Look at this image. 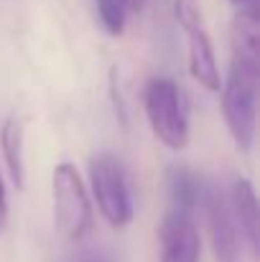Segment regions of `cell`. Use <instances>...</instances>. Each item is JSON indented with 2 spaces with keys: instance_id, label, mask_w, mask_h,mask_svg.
Here are the masks:
<instances>
[{
  "instance_id": "1",
  "label": "cell",
  "mask_w": 260,
  "mask_h": 262,
  "mask_svg": "<svg viewBox=\"0 0 260 262\" xmlns=\"http://www.w3.org/2000/svg\"><path fill=\"white\" fill-rule=\"evenodd\" d=\"M258 10H240L232 23V67L222 87V115L235 145L248 153L255 140V102L260 77Z\"/></svg>"
},
{
  "instance_id": "2",
  "label": "cell",
  "mask_w": 260,
  "mask_h": 262,
  "mask_svg": "<svg viewBox=\"0 0 260 262\" xmlns=\"http://www.w3.org/2000/svg\"><path fill=\"white\" fill-rule=\"evenodd\" d=\"M54 188V224L69 242L85 239L92 229V204L79 171L72 163H59L51 176Z\"/></svg>"
},
{
  "instance_id": "3",
  "label": "cell",
  "mask_w": 260,
  "mask_h": 262,
  "mask_svg": "<svg viewBox=\"0 0 260 262\" xmlns=\"http://www.w3.org/2000/svg\"><path fill=\"white\" fill-rule=\"evenodd\" d=\"M143 104L153 135L171 150H184L189 143V117L178 84L171 79H151Z\"/></svg>"
},
{
  "instance_id": "4",
  "label": "cell",
  "mask_w": 260,
  "mask_h": 262,
  "mask_svg": "<svg viewBox=\"0 0 260 262\" xmlns=\"http://www.w3.org/2000/svg\"><path fill=\"white\" fill-rule=\"evenodd\" d=\"M89 186L97 201L99 214L105 222L115 229H123L133 219V199H130V186L128 173L120 158L112 153H102L89 161Z\"/></svg>"
},
{
  "instance_id": "5",
  "label": "cell",
  "mask_w": 260,
  "mask_h": 262,
  "mask_svg": "<svg viewBox=\"0 0 260 262\" xmlns=\"http://www.w3.org/2000/svg\"><path fill=\"white\" fill-rule=\"evenodd\" d=\"M173 5H176V20H178V26L186 36V43H189V72H191V77L204 89L217 92L222 87L219 69H217L212 38L204 28L202 10H199L196 0H176Z\"/></svg>"
},
{
  "instance_id": "6",
  "label": "cell",
  "mask_w": 260,
  "mask_h": 262,
  "mask_svg": "<svg viewBox=\"0 0 260 262\" xmlns=\"http://www.w3.org/2000/svg\"><path fill=\"white\" fill-rule=\"evenodd\" d=\"M202 204L207 206V227H209V239L214 250L217 262H243V237L237 229V222L232 216L230 196L219 186L204 188Z\"/></svg>"
},
{
  "instance_id": "7",
  "label": "cell",
  "mask_w": 260,
  "mask_h": 262,
  "mask_svg": "<svg viewBox=\"0 0 260 262\" xmlns=\"http://www.w3.org/2000/svg\"><path fill=\"white\" fill-rule=\"evenodd\" d=\"M161 262H199L202 239L194 222V214L171 209L158 229Z\"/></svg>"
},
{
  "instance_id": "8",
  "label": "cell",
  "mask_w": 260,
  "mask_h": 262,
  "mask_svg": "<svg viewBox=\"0 0 260 262\" xmlns=\"http://www.w3.org/2000/svg\"><path fill=\"white\" fill-rule=\"evenodd\" d=\"M232 216L237 222L240 237L248 242V250L253 255H258L260 247V227H258V199H255V188L248 178H237L232 186Z\"/></svg>"
},
{
  "instance_id": "9",
  "label": "cell",
  "mask_w": 260,
  "mask_h": 262,
  "mask_svg": "<svg viewBox=\"0 0 260 262\" xmlns=\"http://www.w3.org/2000/svg\"><path fill=\"white\" fill-rule=\"evenodd\" d=\"M0 150L13 186L21 191L26 186V161H23V120L18 115L5 117L0 127Z\"/></svg>"
},
{
  "instance_id": "10",
  "label": "cell",
  "mask_w": 260,
  "mask_h": 262,
  "mask_svg": "<svg viewBox=\"0 0 260 262\" xmlns=\"http://www.w3.org/2000/svg\"><path fill=\"white\" fill-rule=\"evenodd\" d=\"M169 188H171V199H173V209L178 211H189L194 214L196 204L204 199V188L199 176L191 173L189 168H171L169 173Z\"/></svg>"
},
{
  "instance_id": "11",
  "label": "cell",
  "mask_w": 260,
  "mask_h": 262,
  "mask_svg": "<svg viewBox=\"0 0 260 262\" xmlns=\"http://www.w3.org/2000/svg\"><path fill=\"white\" fill-rule=\"evenodd\" d=\"M125 8L120 0H97V15L105 26L107 33L112 36H120L125 31Z\"/></svg>"
},
{
  "instance_id": "12",
  "label": "cell",
  "mask_w": 260,
  "mask_h": 262,
  "mask_svg": "<svg viewBox=\"0 0 260 262\" xmlns=\"http://www.w3.org/2000/svg\"><path fill=\"white\" fill-rule=\"evenodd\" d=\"M5 224H8V196H5V183L0 176V234L5 232Z\"/></svg>"
},
{
  "instance_id": "13",
  "label": "cell",
  "mask_w": 260,
  "mask_h": 262,
  "mask_svg": "<svg viewBox=\"0 0 260 262\" xmlns=\"http://www.w3.org/2000/svg\"><path fill=\"white\" fill-rule=\"evenodd\" d=\"M120 3H123L125 10H133V13H141L148 5V0H120Z\"/></svg>"
},
{
  "instance_id": "14",
  "label": "cell",
  "mask_w": 260,
  "mask_h": 262,
  "mask_svg": "<svg viewBox=\"0 0 260 262\" xmlns=\"http://www.w3.org/2000/svg\"><path fill=\"white\" fill-rule=\"evenodd\" d=\"M230 3H235L240 10H258V0H230Z\"/></svg>"
},
{
  "instance_id": "15",
  "label": "cell",
  "mask_w": 260,
  "mask_h": 262,
  "mask_svg": "<svg viewBox=\"0 0 260 262\" xmlns=\"http://www.w3.org/2000/svg\"><path fill=\"white\" fill-rule=\"evenodd\" d=\"M79 262H110L105 255H99V252H92V255H85Z\"/></svg>"
}]
</instances>
